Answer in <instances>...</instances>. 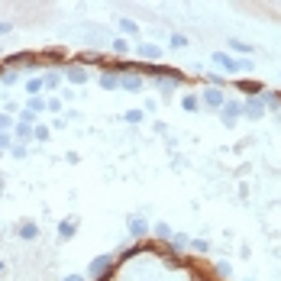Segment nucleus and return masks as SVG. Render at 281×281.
I'll return each mask as SVG.
<instances>
[{"mask_svg":"<svg viewBox=\"0 0 281 281\" xmlns=\"http://www.w3.org/2000/svg\"><path fill=\"white\" fill-rule=\"evenodd\" d=\"M120 29H123V32H129V36H136V32H139V26H136V20L123 16V20H120Z\"/></svg>","mask_w":281,"mask_h":281,"instance_id":"obj_23","label":"nucleus"},{"mask_svg":"<svg viewBox=\"0 0 281 281\" xmlns=\"http://www.w3.org/2000/svg\"><path fill=\"white\" fill-rule=\"evenodd\" d=\"M46 110L58 113V110H61V97H49V100H46Z\"/></svg>","mask_w":281,"mask_h":281,"instance_id":"obj_31","label":"nucleus"},{"mask_svg":"<svg viewBox=\"0 0 281 281\" xmlns=\"http://www.w3.org/2000/svg\"><path fill=\"white\" fill-rule=\"evenodd\" d=\"M210 61H214V65L220 68L223 75H230V78H236V75L252 72V68H256V61H252V58H236V55H230V52H214V55H210Z\"/></svg>","mask_w":281,"mask_h":281,"instance_id":"obj_1","label":"nucleus"},{"mask_svg":"<svg viewBox=\"0 0 281 281\" xmlns=\"http://www.w3.org/2000/svg\"><path fill=\"white\" fill-rule=\"evenodd\" d=\"M13 139H20V146H26L32 139V126H29V123H16V126H13Z\"/></svg>","mask_w":281,"mask_h":281,"instance_id":"obj_11","label":"nucleus"},{"mask_svg":"<svg viewBox=\"0 0 281 281\" xmlns=\"http://www.w3.org/2000/svg\"><path fill=\"white\" fill-rule=\"evenodd\" d=\"M113 52H120V55H123V52H129V42L123 36H117V39H113Z\"/></svg>","mask_w":281,"mask_h":281,"instance_id":"obj_30","label":"nucleus"},{"mask_svg":"<svg viewBox=\"0 0 281 281\" xmlns=\"http://www.w3.org/2000/svg\"><path fill=\"white\" fill-rule=\"evenodd\" d=\"M49 126H42V123H36V126H32V139H36V143H49Z\"/></svg>","mask_w":281,"mask_h":281,"instance_id":"obj_20","label":"nucleus"},{"mask_svg":"<svg viewBox=\"0 0 281 281\" xmlns=\"http://www.w3.org/2000/svg\"><path fill=\"white\" fill-rule=\"evenodd\" d=\"M181 107L188 110V113H197V110H200V97H197V94H184V97H181Z\"/></svg>","mask_w":281,"mask_h":281,"instance_id":"obj_17","label":"nucleus"},{"mask_svg":"<svg viewBox=\"0 0 281 281\" xmlns=\"http://www.w3.org/2000/svg\"><path fill=\"white\" fill-rule=\"evenodd\" d=\"M26 110L39 117V110H46V100H42V97H29V100H26Z\"/></svg>","mask_w":281,"mask_h":281,"instance_id":"obj_22","label":"nucleus"},{"mask_svg":"<svg viewBox=\"0 0 281 281\" xmlns=\"http://www.w3.org/2000/svg\"><path fill=\"white\" fill-rule=\"evenodd\" d=\"M239 91H245L249 97H262L265 84H262V81H239Z\"/></svg>","mask_w":281,"mask_h":281,"instance_id":"obj_14","label":"nucleus"},{"mask_svg":"<svg viewBox=\"0 0 281 281\" xmlns=\"http://www.w3.org/2000/svg\"><path fill=\"white\" fill-rule=\"evenodd\" d=\"M146 233H149V223L143 220V217H129V236L139 239V236H146Z\"/></svg>","mask_w":281,"mask_h":281,"instance_id":"obj_12","label":"nucleus"},{"mask_svg":"<svg viewBox=\"0 0 281 281\" xmlns=\"http://www.w3.org/2000/svg\"><path fill=\"white\" fill-rule=\"evenodd\" d=\"M36 236H39V226L36 223H20V239H36Z\"/></svg>","mask_w":281,"mask_h":281,"instance_id":"obj_18","label":"nucleus"},{"mask_svg":"<svg viewBox=\"0 0 281 281\" xmlns=\"http://www.w3.org/2000/svg\"><path fill=\"white\" fill-rule=\"evenodd\" d=\"M13 126L16 123H13L10 113H0V133H13Z\"/></svg>","mask_w":281,"mask_h":281,"instance_id":"obj_24","label":"nucleus"},{"mask_svg":"<svg viewBox=\"0 0 281 281\" xmlns=\"http://www.w3.org/2000/svg\"><path fill=\"white\" fill-rule=\"evenodd\" d=\"M16 143H13V133H0V152H10Z\"/></svg>","mask_w":281,"mask_h":281,"instance_id":"obj_25","label":"nucleus"},{"mask_svg":"<svg viewBox=\"0 0 281 281\" xmlns=\"http://www.w3.org/2000/svg\"><path fill=\"white\" fill-rule=\"evenodd\" d=\"M123 120H126V123H143V110H126V113H123Z\"/></svg>","mask_w":281,"mask_h":281,"instance_id":"obj_29","label":"nucleus"},{"mask_svg":"<svg viewBox=\"0 0 281 281\" xmlns=\"http://www.w3.org/2000/svg\"><path fill=\"white\" fill-rule=\"evenodd\" d=\"M75 233H78V217H65L58 223V239H72Z\"/></svg>","mask_w":281,"mask_h":281,"instance_id":"obj_7","label":"nucleus"},{"mask_svg":"<svg viewBox=\"0 0 281 281\" xmlns=\"http://www.w3.org/2000/svg\"><path fill=\"white\" fill-rule=\"evenodd\" d=\"M120 87L123 91H143V75L139 72H123L120 75Z\"/></svg>","mask_w":281,"mask_h":281,"instance_id":"obj_6","label":"nucleus"},{"mask_svg":"<svg viewBox=\"0 0 281 281\" xmlns=\"http://www.w3.org/2000/svg\"><path fill=\"white\" fill-rule=\"evenodd\" d=\"M223 103H226L223 87H204V94H200V107H207V110H220Z\"/></svg>","mask_w":281,"mask_h":281,"instance_id":"obj_3","label":"nucleus"},{"mask_svg":"<svg viewBox=\"0 0 281 281\" xmlns=\"http://www.w3.org/2000/svg\"><path fill=\"white\" fill-rule=\"evenodd\" d=\"M10 29H13L10 23H7V20H0V36H7V32H10Z\"/></svg>","mask_w":281,"mask_h":281,"instance_id":"obj_34","label":"nucleus"},{"mask_svg":"<svg viewBox=\"0 0 281 281\" xmlns=\"http://www.w3.org/2000/svg\"><path fill=\"white\" fill-rule=\"evenodd\" d=\"M42 87H46V84H42V78H29V81H26V94H29V97H39Z\"/></svg>","mask_w":281,"mask_h":281,"instance_id":"obj_19","label":"nucleus"},{"mask_svg":"<svg viewBox=\"0 0 281 281\" xmlns=\"http://www.w3.org/2000/svg\"><path fill=\"white\" fill-rule=\"evenodd\" d=\"M265 100H262V97H245L242 100V117H249V120H262V117H265Z\"/></svg>","mask_w":281,"mask_h":281,"instance_id":"obj_5","label":"nucleus"},{"mask_svg":"<svg viewBox=\"0 0 281 281\" xmlns=\"http://www.w3.org/2000/svg\"><path fill=\"white\" fill-rule=\"evenodd\" d=\"M113 256H97V259H91V265H87V278L91 281H103L110 275V268H113Z\"/></svg>","mask_w":281,"mask_h":281,"instance_id":"obj_2","label":"nucleus"},{"mask_svg":"<svg viewBox=\"0 0 281 281\" xmlns=\"http://www.w3.org/2000/svg\"><path fill=\"white\" fill-rule=\"evenodd\" d=\"M10 155H13V159H26V146H20V143H16V146L10 149Z\"/></svg>","mask_w":281,"mask_h":281,"instance_id":"obj_32","label":"nucleus"},{"mask_svg":"<svg viewBox=\"0 0 281 281\" xmlns=\"http://www.w3.org/2000/svg\"><path fill=\"white\" fill-rule=\"evenodd\" d=\"M168 245H171L174 252H184V249H191V236H188V233H171Z\"/></svg>","mask_w":281,"mask_h":281,"instance_id":"obj_10","label":"nucleus"},{"mask_svg":"<svg viewBox=\"0 0 281 281\" xmlns=\"http://www.w3.org/2000/svg\"><path fill=\"white\" fill-rule=\"evenodd\" d=\"M233 52H239V55L249 58V55H252V46H249V42H242V39H233V36H230V55H233Z\"/></svg>","mask_w":281,"mask_h":281,"instance_id":"obj_16","label":"nucleus"},{"mask_svg":"<svg viewBox=\"0 0 281 281\" xmlns=\"http://www.w3.org/2000/svg\"><path fill=\"white\" fill-rule=\"evenodd\" d=\"M61 281H84V275H65Z\"/></svg>","mask_w":281,"mask_h":281,"instance_id":"obj_35","label":"nucleus"},{"mask_svg":"<svg viewBox=\"0 0 281 281\" xmlns=\"http://www.w3.org/2000/svg\"><path fill=\"white\" fill-rule=\"evenodd\" d=\"M97 84L103 87V91H117V87H120V75L117 72H100Z\"/></svg>","mask_w":281,"mask_h":281,"instance_id":"obj_8","label":"nucleus"},{"mask_svg":"<svg viewBox=\"0 0 281 281\" xmlns=\"http://www.w3.org/2000/svg\"><path fill=\"white\" fill-rule=\"evenodd\" d=\"M168 46H171V49H184V46H188V36H181V32H174V36L168 39Z\"/></svg>","mask_w":281,"mask_h":281,"instance_id":"obj_27","label":"nucleus"},{"mask_svg":"<svg viewBox=\"0 0 281 281\" xmlns=\"http://www.w3.org/2000/svg\"><path fill=\"white\" fill-rule=\"evenodd\" d=\"M42 84H46L49 91H55V87L61 84V72H58V68H52V72H46V75H42Z\"/></svg>","mask_w":281,"mask_h":281,"instance_id":"obj_15","label":"nucleus"},{"mask_svg":"<svg viewBox=\"0 0 281 281\" xmlns=\"http://www.w3.org/2000/svg\"><path fill=\"white\" fill-rule=\"evenodd\" d=\"M191 249L200 252V256H207V252L214 249V242H210V239H191Z\"/></svg>","mask_w":281,"mask_h":281,"instance_id":"obj_21","label":"nucleus"},{"mask_svg":"<svg viewBox=\"0 0 281 281\" xmlns=\"http://www.w3.org/2000/svg\"><path fill=\"white\" fill-rule=\"evenodd\" d=\"M16 81V72H4V75H0V84H7V87H10Z\"/></svg>","mask_w":281,"mask_h":281,"instance_id":"obj_33","label":"nucleus"},{"mask_svg":"<svg viewBox=\"0 0 281 281\" xmlns=\"http://www.w3.org/2000/svg\"><path fill=\"white\" fill-rule=\"evenodd\" d=\"M4 271H7V265H4V262H0V275H4Z\"/></svg>","mask_w":281,"mask_h":281,"instance_id":"obj_36","label":"nucleus"},{"mask_svg":"<svg viewBox=\"0 0 281 281\" xmlns=\"http://www.w3.org/2000/svg\"><path fill=\"white\" fill-rule=\"evenodd\" d=\"M139 55L149 58V61H159L162 58V46H155V42H143V46H139Z\"/></svg>","mask_w":281,"mask_h":281,"instance_id":"obj_9","label":"nucleus"},{"mask_svg":"<svg viewBox=\"0 0 281 281\" xmlns=\"http://www.w3.org/2000/svg\"><path fill=\"white\" fill-rule=\"evenodd\" d=\"M65 75H68V81H72V84H84L87 81V68L84 65H72Z\"/></svg>","mask_w":281,"mask_h":281,"instance_id":"obj_13","label":"nucleus"},{"mask_svg":"<svg viewBox=\"0 0 281 281\" xmlns=\"http://www.w3.org/2000/svg\"><path fill=\"white\" fill-rule=\"evenodd\" d=\"M239 113H242V103H239V100H230V97H226V103L220 107V123H223V126H236Z\"/></svg>","mask_w":281,"mask_h":281,"instance_id":"obj_4","label":"nucleus"},{"mask_svg":"<svg viewBox=\"0 0 281 281\" xmlns=\"http://www.w3.org/2000/svg\"><path fill=\"white\" fill-rule=\"evenodd\" d=\"M155 236L168 242V239H171V226H168V223H155Z\"/></svg>","mask_w":281,"mask_h":281,"instance_id":"obj_26","label":"nucleus"},{"mask_svg":"<svg viewBox=\"0 0 281 281\" xmlns=\"http://www.w3.org/2000/svg\"><path fill=\"white\" fill-rule=\"evenodd\" d=\"M217 275H220V278H230V275H233V265H230V262H217Z\"/></svg>","mask_w":281,"mask_h":281,"instance_id":"obj_28","label":"nucleus"}]
</instances>
